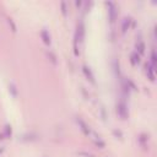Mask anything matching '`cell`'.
Listing matches in <instances>:
<instances>
[{"instance_id": "6da1fadb", "label": "cell", "mask_w": 157, "mask_h": 157, "mask_svg": "<svg viewBox=\"0 0 157 157\" xmlns=\"http://www.w3.org/2000/svg\"><path fill=\"white\" fill-rule=\"evenodd\" d=\"M107 6H108V16H109L110 23H114V21L117 19V7L114 5V3H112V1L107 3Z\"/></svg>"}, {"instance_id": "7a4b0ae2", "label": "cell", "mask_w": 157, "mask_h": 157, "mask_svg": "<svg viewBox=\"0 0 157 157\" xmlns=\"http://www.w3.org/2000/svg\"><path fill=\"white\" fill-rule=\"evenodd\" d=\"M117 112H118V114L122 117L123 119L126 118L128 116V108H126V104L124 101H120V102L118 103V106H117Z\"/></svg>"}, {"instance_id": "3957f363", "label": "cell", "mask_w": 157, "mask_h": 157, "mask_svg": "<svg viewBox=\"0 0 157 157\" xmlns=\"http://www.w3.org/2000/svg\"><path fill=\"white\" fill-rule=\"evenodd\" d=\"M156 66H153L152 64L150 63H147L146 64V73H147V75H149V79H150L151 81H153L155 80V73H156Z\"/></svg>"}, {"instance_id": "277c9868", "label": "cell", "mask_w": 157, "mask_h": 157, "mask_svg": "<svg viewBox=\"0 0 157 157\" xmlns=\"http://www.w3.org/2000/svg\"><path fill=\"white\" fill-rule=\"evenodd\" d=\"M76 120H77V124L81 126V130H82V131H83L86 135H90V134H91V130H90V126H89V125L85 123V122L82 120L81 118H77Z\"/></svg>"}, {"instance_id": "5b68a950", "label": "cell", "mask_w": 157, "mask_h": 157, "mask_svg": "<svg viewBox=\"0 0 157 157\" xmlns=\"http://www.w3.org/2000/svg\"><path fill=\"white\" fill-rule=\"evenodd\" d=\"M82 71H83V74L86 75L87 80H90V81L92 82V83H95V76H93V74L91 73V70H90L89 66L83 65V66H82Z\"/></svg>"}, {"instance_id": "8992f818", "label": "cell", "mask_w": 157, "mask_h": 157, "mask_svg": "<svg viewBox=\"0 0 157 157\" xmlns=\"http://www.w3.org/2000/svg\"><path fill=\"white\" fill-rule=\"evenodd\" d=\"M41 37L42 39H43V42L46 43V44H50V36H49V33H48V31H46V30H43L41 32Z\"/></svg>"}, {"instance_id": "52a82bcc", "label": "cell", "mask_w": 157, "mask_h": 157, "mask_svg": "<svg viewBox=\"0 0 157 157\" xmlns=\"http://www.w3.org/2000/svg\"><path fill=\"white\" fill-rule=\"evenodd\" d=\"M130 22H131V20H130L129 17H125L123 20V23H122V32L123 33H125L126 30L130 27Z\"/></svg>"}, {"instance_id": "ba28073f", "label": "cell", "mask_w": 157, "mask_h": 157, "mask_svg": "<svg viewBox=\"0 0 157 157\" xmlns=\"http://www.w3.org/2000/svg\"><path fill=\"white\" fill-rule=\"evenodd\" d=\"M144 52H145V44H144L142 41H139L136 43V53L139 55L144 54Z\"/></svg>"}, {"instance_id": "9c48e42d", "label": "cell", "mask_w": 157, "mask_h": 157, "mask_svg": "<svg viewBox=\"0 0 157 157\" xmlns=\"http://www.w3.org/2000/svg\"><path fill=\"white\" fill-rule=\"evenodd\" d=\"M139 58H140V55L137 54L136 52H135V53H133V54L130 55V62H131V64H133V65H136L137 63L140 62V59H139Z\"/></svg>"}, {"instance_id": "30bf717a", "label": "cell", "mask_w": 157, "mask_h": 157, "mask_svg": "<svg viewBox=\"0 0 157 157\" xmlns=\"http://www.w3.org/2000/svg\"><path fill=\"white\" fill-rule=\"evenodd\" d=\"M47 55H48V58L50 59V62H52L55 65V64H56V56H55L54 53H52V52H48Z\"/></svg>"}, {"instance_id": "8fae6325", "label": "cell", "mask_w": 157, "mask_h": 157, "mask_svg": "<svg viewBox=\"0 0 157 157\" xmlns=\"http://www.w3.org/2000/svg\"><path fill=\"white\" fill-rule=\"evenodd\" d=\"M60 6H62V12H63V15H64V16H66V15H68V7H66V3H65V1H62Z\"/></svg>"}, {"instance_id": "7c38bea8", "label": "cell", "mask_w": 157, "mask_h": 157, "mask_svg": "<svg viewBox=\"0 0 157 157\" xmlns=\"http://www.w3.org/2000/svg\"><path fill=\"white\" fill-rule=\"evenodd\" d=\"M7 23L11 26V28H12V31L14 32H16V25L14 23V21H12V19H10V17H7Z\"/></svg>"}, {"instance_id": "4fadbf2b", "label": "cell", "mask_w": 157, "mask_h": 157, "mask_svg": "<svg viewBox=\"0 0 157 157\" xmlns=\"http://www.w3.org/2000/svg\"><path fill=\"white\" fill-rule=\"evenodd\" d=\"M9 89H10V91H12V95L16 96V87H15L14 83H10L9 85Z\"/></svg>"}, {"instance_id": "5bb4252c", "label": "cell", "mask_w": 157, "mask_h": 157, "mask_svg": "<svg viewBox=\"0 0 157 157\" xmlns=\"http://www.w3.org/2000/svg\"><path fill=\"white\" fill-rule=\"evenodd\" d=\"M3 151H4V147H3V149H0V153H1Z\"/></svg>"}]
</instances>
